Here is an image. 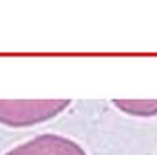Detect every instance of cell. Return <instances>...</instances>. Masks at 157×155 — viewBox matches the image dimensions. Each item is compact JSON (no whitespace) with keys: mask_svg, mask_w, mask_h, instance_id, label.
I'll use <instances>...</instances> for the list:
<instances>
[{"mask_svg":"<svg viewBox=\"0 0 157 155\" xmlns=\"http://www.w3.org/2000/svg\"><path fill=\"white\" fill-rule=\"evenodd\" d=\"M118 110L133 116H154L157 115V100H113Z\"/></svg>","mask_w":157,"mask_h":155,"instance_id":"cell-3","label":"cell"},{"mask_svg":"<svg viewBox=\"0 0 157 155\" xmlns=\"http://www.w3.org/2000/svg\"><path fill=\"white\" fill-rule=\"evenodd\" d=\"M69 100H0V123L7 127H31L42 123L69 106Z\"/></svg>","mask_w":157,"mask_h":155,"instance_id":"cell-1","label":"cell"},{"mask_svg":"<svg viewBox=\"0 0 157 155\" xmlns=\"http://www.w3.org/2000/svg\"><path fill=\"white\" fill-rule=\"evenodd\" d=\"M5 155H86L78 142L58 133H41L21 145H15Z\"/></svg>","mask_w":157,"mask_h":155,"instance_id":"cell-2","label":"cell"}]
</instances>
